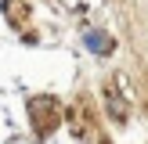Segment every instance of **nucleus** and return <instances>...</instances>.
Returning a JSON list of instances; mask_svg holds the SVG:
<instances>
[{
  "label": "nucleus",
  "mask_w": 148,
  "mask_h": 144,
  "mask_svg": "<svg viewBox=\"0 0 148 144\" xmlns=\"http://www.w3.org/2000/svg\"><path fill=\"white\" fill-rule=\"evenodd\" d=\"M83 43H87V50H94V54H108V50H112V40H108L105 33H87Z\"/></svg>",
  "instance_id": "f257e3e1"
}]
</instances>
